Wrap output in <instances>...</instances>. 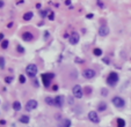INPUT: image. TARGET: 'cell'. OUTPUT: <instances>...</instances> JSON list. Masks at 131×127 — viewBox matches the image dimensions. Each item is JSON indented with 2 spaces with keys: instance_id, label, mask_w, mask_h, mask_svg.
<instances>
[{
  "instance_id": "obj_1",
  "label": "cell",
  "mask_w": 131,
  "mask_h": 127,
  "mask_svg": "<svg viewBox=\"0 0 131 127\" xmlns=\"http://www.w3.org/2000/svg\"><path fill=\"white\" fill-rule=\"evenodd\" d=\"M119 80V76L116 72H110L108 78H107V83L110 86V87H115L117 84V82Z\"/></svg>"
},
{
  "instance_id": "obj_2",
  "label": "cell",
  "mask_w": 131,
  "mask_h": 127,
  "mask_svg": "<svg viewBox=\"0 0 131 127\" xmlns=\"http://www.w3.org/2000/svg\"><path fill=\"white\" fill-rule=\"evenodd\" d=\"M37 72H38V68L35 64H29L26 68V74L28 75V78H35Z\"/></svg>"
},
{
  "instance_id": "obj_3",
  "label": "cell",
  "mask_w": 131,
  "mask_h": 127,
  "mask_svg": "<svg viewBox=\"0 0 131 127\" xmlns=\"http://www.w3.org/2000/svg\"><path fill=\"white\" fill-rule=\"evenodd\" d=\"M72 94H73V96L76 97V98H81L82 96H84V90H82L81 86L79 84H76L73 88H72Z\"/></svg>"
},
{
  "instance_id": "obj_4",
  "label": "cell",
  "mask_w": 131,
  "mask_h": 127,
  "mask_svg": "<svg viewBox=\"0 0 131 127\" xmlns=\"http://www.w3.org/2000/svg\"><path fill=\"white\" fill-rule=\"evenodd\" d=\"M111 102H113V104L116 106V108H123V106L125 105L124 100H123L122 97H119V96H115Z\"/></svg>"
},
{
  "instance_id": "obj_5",
  "label": "cell",
  "mask_w": 131,
  "mask_h": 127,
  "mask_svg": "<svg viewBox=\"0 0 131 127\" xmlns=\"http://www.w3.org/2000/svg\"><path fill=\"white\" fill-rule=\"evenodd\" d=\"M88 119L93 122V124H99L100 122V117L95 111H91L88 113Z\"/></svg>"
},
{
  "instance_id": "obj_6",
  "label": "cell",
  "mask_w": 131,
  "mask_h": 127,
  "mask_svg": "<svg viewBox=\"0 0 131 127\" xmlns=\"http://www.w3.org/2000/svg\"><path fill=\"white\" fill-rule=\"evenodd\" d=\"M37 105H38L37 100H28L27 104H26V110H27V111H33V110H35L37 108Z\"/></svg>"
},
{
  "instance_id": "obj_7",
  "label": "cell",
  "mask_w": 131,
  "mask_h": 127,
  "mask_svg": "<svg viewBox=\"0 0 131 127\" xmlns=\"http://www.w3.org/2000/svg\"><path fill=\"white\" fill-rule=\"evenodd\" d=\"M82 75H84V78H86V79H93V78H95L96 73H95L94 70L87 68V70H85L84 72H82Z\"/></svg>"
},
{
  "instance_id": "obj_8",
  "label": "cell",
  "mask_w": 131,
  "mask_h": 127,
  "mask_svg": "<svg viewBox=\"0 0 131 127\" xmlns=\"http://www.w3.org/2000/svg\"><path fill=\"white\" fill-rule=\"evenodd\" d=\"M55 100V106H57V108H63V105H64L65 103V100H64V96H61V95H59V96H56V98H53Z\"/></svg>"
},
{
  "instance_id": "obj_9",
  "label": "cell",
  "mask_w": 131,
  "mask_h": 127,
  "mask_svg": "<svg viewBox=\"0 0 131 127\" xmlns=\"http://www.w3.org/2000/svg\"><path fill=\"white\" fill-rule=\"evenodd\" d=\"M22 40H26V42H31L34 40V35L30 31H26V32L22 34Z\"/></svg>"
},
{
  "instance_id": "obj_10",
  "label": "cell",
  "mask_w": 131,
  "mask_h": 127,
  "mask_svg": "<svg viewBox=\"0 0 131 127\" xmlns=\"http://www.w3.org/2000/svg\"><path fill=\"white\" fill-rule=\"evenodd\" d=\"M78 42H79V34L73 32L70 36V43L72 45H76V44H78Z\"/></svg>"
},
{
  "instance_id": "obj_11",
  "label": "cell",
  "mask_w": 131,
  "mask_h": 127,
  "mask_svg": "<svg viewBox=\"0 0 131 127\" xmlns=\"http://www.w3.org/2000/svg\"><path fill=\"white\" fill-rule=\"evenodd\" d=\"M42 81H43L44 87H49V86H50L51 79H50V76L48 75V73H46V74H42Z\"/></svg>"
},
{
  "instance_id": "obj_12",
  "label": "cell",
  "mask_w": 131,
  "mask_h": 127,
  "mask_svg": "<svg viewBox=\"0 0 131 127\" xmlns=\"http://www.w3.org/2000/svg\"><path fill=\"white\" fill-rule=\"evenodd\" d=\"M108 34H109V28L107 27V26H102V27L99 29V35H100V36L104 37V36H107Z\"/></svg>"
},
{
  "instance_id": "obj_13",
  "label": "cell",
  "mask_w": 131,
  "mask_h": 127,
  "mask_svg": "<svg viewBox=\"0 0 131 127\" xmlns=\"http://www.w3.org/2000/svg\"><path fill=\"white\" fill-rule=\"evenodd\" d=\"M58 127H71V120L70 119H63L61 121H59Z\"/></svg>"
},
{
  "instance_id": "obj_14",
  "label": "cell",
  "mask_w": 131,
  "mask_h": 127,
  "mask_svg": "<svg viewBox=\"0 0 131 127\" xmlns=\"http://www.w3.org/2000/svg\"><path fill=\"white\" fill-rule=\"evenodd\" d=\"M19 120H20V122H22V124H28L30 119H29V117H28V116L23 114V116H21V117H20V119H19Z\"/></svg>"
},
{
  "instance_id": "obj_15",
  "label": "cell",
  "mask_w": 131,
  "mask_h": 127,
  "mask_svg": "<svg viewBox=\"0 0 131 127\" xmlns=\"http://www.w3.org/2000/svg\"><path fill=\"white\" fill-rule=\"evenodd\" d=\"M33 16H34L33 12H27V13H25V15H23V20H25V21H29V20L33 18Z\"/></svg>"
},
{
  "instance_id": "obj_16",
  "label": "cell",
  "mask_w": 131,
  "mask_h": 127,
  "mask_svg": "<svg viewBox=\"0 0 131 127\" xmlns=\"http://www.w3.org/2000/svg\"><path fill=\"white\" fill-rule=\"evenodd\" d=\"M45 103L50 106H55V100L51 98V97H46L45 98Z\"/></svg>"
},
{
  "instance_id": "obj_17",
  "label": "cell",
  "mask_w": 131,
  "mask_h": 127,
  "mask_svg": "<svg viewBox=\"0 0 131 127\" xmlns=\"http://www.w3.org/2000/svg\"><path fill=\"white\" fill-rule=\"evenodd\" d=\"M13 109L15 110V111H20V110H21V103L18 102V100L14 102V103H13Z\"/></svg>"
},
{
  "instance_id": "obj_18",
  "label": "cell",
  "mask_w": 131,
  "mask_h": 127,
  "mask_svg": "<svg viewBox=\"0 0 131 127\" xmlns=\"http://www.w3.org/2000/svg\"><path fill=\"white\" fill-rule=\"evenodd\" d=\"M106 109H107V104L106 103H100L98 105V110L100 112H103V111H106Z\"/></svg>"
},
{
  "instance_id": "obj_19",
  "label": "cell",
  "mask_w": 131,
  "mask_h": 127,
  "mask_svg": "<svg viewBox=\"0 0 131 127\" xmlns=\"http://www.w3.org/2000/svg\"><path fill=\"white\" fill-rule=\"evenodd\" d=\"M93 53H94V56H96V57H101V56H102V50L96 48L93 50Z\"/></svg>"
},
{
  "instance_id": "obj_20",
  "label": "cell",
  "mask_w": 131,
  "mask_h": 127,
  "mask_svg": "<svg viewBox=\"0 0 131 127\" xmlns=\"http://www.w3.org/2000/svg\"><path fill=\"white\" fill-rule=\"evenodd\" d=\"M117 127H125V120L122 118L117 119Z\"/></svg>"
},
{
  "instance_id": "obj_21",
  "label": "cell",
  "mask_w": 131,
  "mask_h": 127,
  "mask_svg": "<svg viewBox=\"0 0 131 127\" xmlns=\"http://www.w3.org/2000/svg\"><path fill=\"white\" fill-rule=\"evenodd\" d=\"M8 45H9V40H3V43H1V48H3L4 50H6V48H8Z\"/></svg>"
},
{
  "instance_id": "obj_22",
  "label": "cell",
  "mask_w": 131,
  "mask_h": 127,
  "mask_svg": "<svg viewBox=\"0 0 131 127\" xmlns=\"http://www.w3.org/2000/svg\"><path fill=\"white\" fill-rule=\"evenodd\" d=\"M4 67H5V59L0 57V68H4Z\"/></svg>"
},
{
  "instance_id": "obj_23",
  "label": "cell",
  "mask_w": 131,
  "mask_h": 127,
  "mask_svg": "<svg viewBox=\"0 0 131 127\" xmlns=\"http://www.w3.org/2000/svg\"><path fill=\"white\" fill-rule=\"evenodd\" d=\"M101 94H102V96H108V90H107L106 88H103V89H102V90H101Z\"/></svg>"
},
{
  "instance_id": "obj_24",
  "label": "cell",
  "mask_w": 131,
  "mask_h": 127,
  "mask_svg": "<svg viewBox=\"0 0 131 127\" xmlns=\"http://www.w3.org/2000/svg\"><path fill=\"white\" fill-rule=\"evenodd\" d=\"M5 81H6V83H11L13 81V78L12 76H7L6 79H5Z\"/></svg>"
},
{
  "instance_id": "obj_25",
  "label": "cell",
  "mask_w": 131,
  "mask_h": 127,
  "mask_svg": "<svg viewBox=\"0 0 131 127\" xmlns=\"http://www.w3.org/2000/svg\"><path fill=\"white\" fill-rule=\"evenodd\" d=\"M19 80H20L21 83H25V82H26V76L25 75H20V79H19Z\"/></svg>"
},
{
  "instance_id": "obj_26",
  "label": "cell",
  "mask_w": 131,
  "mask_h": 127,
  "mask_svg": "<svg viewBox=\"0 0 131 127\" xmlns=\"http://www.w3.org/2000/svg\"><path fill=\"white\" fill-rule=\"evenodd\" d=\"M18 51L20 52V53H23V52H25V48H22V46H20V45H19V46H18Z\"/></svg>"
},
{
  "instance_id": "obj_27",
  "label": "cell",
  "mask_w": 131,
  "mask_h": 127,
  "mask_svg": "<svg viewBox=\"0 0 131 127\" xmlns=\"http://www.w3.org/2000/svg\"><path fill=\"white\" fill-rule=\"evenodd\" d=\"M49 18L50 20H53V18H55V15H53V12H50V14H49Z\"/></svg>"
},
{
  "instance_id": "obj_28",
  "label": "cell",
  "mask_w": 131,
  "mask_h": 127,
  "mask_svg": "<svg viewBox=\"0 0 131 127\" xmlns=\"http://www.w3.org/2000/svg\"><path fill=\"white\" fill-rule=\"evenodd\" d=\"M46 14H48V13H46V12H41V15H42L43 18H45V16H46Z\"/></svg>"
},
{
  "instance_id": "obj_29",
  "label": "cell",
  "mask_w": 131,
  "mask_h": 127,
  "mask_svg": "<svg viewBox=\"0 0 131 127\" xmlns=\"http://www.w3.org/2000/svg\"><path fill=\"white\" fill-rule=\"evenodd\" d=\"M103 61L106 64H109V60H108V58H103Z\"/></svg>"
},
{
  "instance_id": "obj_30",
  "label": "cell",
  "mask_w": 131,
  "mask_h": 127,
  "mask_svg": "<svg viewBox=\"0 0 131 127\" xmlns=\"http://www.w3.org/2000/svg\"><path fill=\"white\" fill-rule=\"evenodd\" d=\"M4 40V34H0V42Z\"/></svg>"
},
{
  "instance_id": "obj_31",
  "label": "cell",
  "mask_w": 131,
  "mask_h": 127,
  "mask_svg": "<svg viewBox=\"0 0 131 127\" xmlns=\"http://www.w3.org/2000/svg\"><path fill=\"white\" fill-rule=\"evenodd\" d=\"M52 89H53V90H58V86H53V88H52Z\"/></svg>"
},
{
  "instance_id": "obj_32",
  "label": "cell",
  "mask_w": 131,
  "mask_h": 127,
  "mask_svg": "<svg viewBox=\"0 0 131 127\" xmlns=\"http://www.w3.org/2000/svg\"><path fill=\"white\" fill-rule=\"evenodd\" d=\"M5 124H6V121H5V120H1V121H0V125H5Z\"/></svg>"
},
{
  "instance_id": "obj_33",
  "label": "cell",
  "mask_w": 131,
  "mask_h": 127,
  "mask_svg": "<svg viewBox=\"0 0 131 127\" xmlns=\"http://www.w3.org/2000/svg\"><path fill=\"white\" fill-rule=\"evenodd\" d=\"M93 18V14H88V15H87V18Z\"/></svg>"
},
{
  "instance_id": "obj_34",
  "label": "cell",
  "mask_w": 131,
  "mask_h": 127,
  "mask_svg": "<svg viewBox=\"0 0 131 127\" xmlns=\"http://www.w3.org/2000/svg\"><path fill=\"white\" fill-rule=\"evenodd\" d=\"M65 4H66V5H70V4H71V0H66V1H65Z\"/></svg>"
},
{
  "instance_id": "obj_35",
  "label": "cell",
  "mask_w": 131,
  "mask_h": 127,
  "mask_svg": "<svg viewBox=\"0 0 131 127\" xmlns=\"http://www.w3.org/2000/svg\"><path fill=\"white\" fill-rule=\"evenodd\" d=\"M98 4H99V6L100 7H103V4H101V1H98Z\"/></svg>"
},
{
  "instance_id": "obj_36",
  "label": "cell",
  "mask_w": 131,
  "mask_h": 127,
  "mask_svg": "<svg viewBox=\"0 0 131 127\" xmlns=\"http://www.w3.org/2000/svg\"><path fill=\"white\" fill-rule=\"evenodd\" d=\"M4 6V2H3V1H0V7H3Z\"/></svg>"
}]
</instances>
